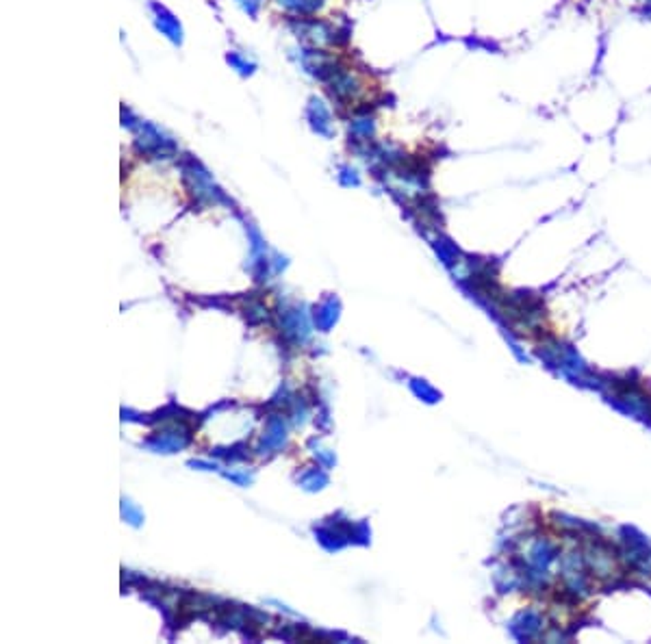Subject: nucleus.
Returning a JSON list of instances; mask_svg holds the SVG:
<instances>
[{
  "label": "nucleus",
  "instance_id": "0eeeda50",
  "mask_svg": "<svg viewBox=\"0 0 651 644\" xmlns=\"http://www.w3.org/2000/svg\"><path fill=\"white\" fill-rule=\"evenodd\" d=\"M239 5L250 13V16H256V11L261 7V0H239Z\"/></svg>",
  "mask_w": 651,
  "mask_h": 644
},
{
  "label": "nucleus",
  "instance_id": "f257e3e1",
  "mask_svg": "<svg viewBox=\"0 0 651 644\" xmlns=\"http://www.w3.org/2000/svg\"><path fill=\"white\" fill-rule=\"evenodd\" d=\"M330 89L339 100H350L361 91V80H358L352 72L339 70L330 76Z\"/></svg>",
  "mask_w": 651,
  "mask_h": 644
},
{
  "label": "nucleus",
  "instance_id": "20e7f679",
  "mask_svg": "<svg viewBox=\"0 0 651 644\" xmlns=\"http://www.w3.org/2000/svg\"><path fill=\"white\" fill-rule=\"evenodd\" d=\"M350 130L356 137H361V139H369V137H373V133H376V122H373V117H369V115H361V117L352 119Z\"/></svg>",
  "mask_w": 651,
  "mask_h": 644
},
{
  "label": "nucleus",
  "instance_id": "7ed1b4c3",
  "mask_svg": "<svg viewBox=\"0 0 651 644\" xmlns=\"http://www.w3.org/2000/svg\"><path fill=\"white\" fill-rule=\"evenodd\" d=\"M309 119L317 126V130H324L322 126L330 124V111H328L322 100L311 98V102H309Z\"/></svg>",
  "mask_w": 651,
  "mask_h": 644
},
{
  "label": "nucleus",
  "instance_id": "423d86ee",
  "mask_svg": "<svg viewBox=\"0 0 651 644\" xmlns=\"http://www.w3.org/2000/svg\"><path fill=\"white\" fill-rule=\"evenodd\" d=\"M228 63H230L237 72H241V74H252V72H254V63H250L245 57H241L239 52H230V54H228Z\"/></svg>",
  "mask_w": 651,
  "mask_h": 644
},
{
  "label": "nucleus",
  "instance_id": "6e6552de",
  "mask_svg": "<svg viewBox=\"0 0 651 644\" xmlns=\"http://www.w3.org/2000/svg\"><path fill=\"white\" fill-rule=\"evenodd\" d=\"M641 3H643V0H641Z\"/></svg>",
  "mask_w": 651,
  "mask_h": 644
},
{
  "label": "nucleus",
  "instance_id": "39448f33",
  "mask_svg": "<svg viewBox=\"0 0 651 644\" xmlns=\"http://www.w3.org/2000/svg\"><path fill=\"white\" fill-rule=\"evenodd\" d=\"M278 3L294 13H313L322 5V0H278Z\"/></svg>",
  "mask_w": 651,
  "mask_h": 644
},
{
  "label": "nucleus",
  "instance_id": "f03ea898",
  "mask_svg": "<svg viewBox=\"0 0 651 644\" xmlns=\"http://www.w3.org/2000/svg\"><path fill=\"white\" fill-rule=\"evenodd\" d=\"M152 11H155L157 29H159L163 35H168L174 44H181L183 33H181V24H178V20L172 16V13L165 11V7H159L157 3H152Z\"/></svg>",
  "mask_w": 651,
  "mask_h": 644
}]
</instances>
